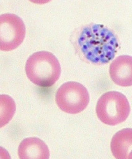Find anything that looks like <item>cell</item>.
Segmentation results:
<instances>
[{
    "label": "cell",
    "mask_w": 132,
    "mask_h": 159,
    "mask_svg": "<svg viewBox=\"0 0 132 159\" xmlns=\"http://www.w3.org/2000/svg\"><path fill=\"white\" fill-rule=\"evenodd\" d=\"M25 71L28 78L34 84L48 87L54 85L59 78L61 67L57 57L52 53L41 51L29 57Z\"/></svg>",
    "instance_id": "7a4b0ae2"
},
{
    "label": "cell",
    "mask_w": 132,
    "mask_h": 159,
    "mask_svg": "<svg viewBox=\"0 0 132 159\" xmlns=\"http://www.w3.org/2000/svg\"><path fill=\"white\" fill-rule=\"evenodd\" d=\"M129 159H132V152H131V154H130L129 157Z\"/></svg>",
    "instance_id": "30bf717a"
},
{
    "label": "cell",
    "mask_w": 132,
    "mask_h": 159,
    "mask_svg": "<svg viewBox=\"0 0 132 159\" xmlns=\"http://www.w3.org/2000/svg\"><path fill=\"white\" fill-rule=\"evenodd\" d=\"M55 101L60 110L65 113L75 114L86 108L90 102L89 93L80 83L69 82L57 90Z\"/></svg>",
    "instance_id": "277c9868"
},
{
    "label": "cell",
    "mask_w": 132,
    "mask_h": 159,
    "mask_svg": "<svg viewBox=\"0 0 132 159\" xmlns=\"http://www.w3.org/2000/svg\"><path fill=\"white\" fill-rule=\"evenodd\" d=\"M131 111L130 103L126 96L117 91L103 93L98 101L96 112L102 123L115 126L124 122Z\"/></svg>",
    "instance_id": "3957f363"
},
{
    "label": "cell",
    "mask_w": 132,
    "mask_h": 159,
    "mask_svg": "<svg viewBox=\"0 0 132 159\" xmlns=\"http://www.w3.org/2000/svg\"><path fill=\"white\" fill-rule=\"evenodd\" d=\"M109 73L111 79L116 85L123 87L132 86V57L119 56L110 65Z\"/></svg>",
    "instance_id": "8992f818"
},
{
    "label": "cell",
    "mask_w": 132,
    "mask_h": 159,
    "mask_svg": "<svg viewBox=\"0 0 132 159\" xmlns=\"http://www.w3.org/2000/svg\"><path fill=\"white\" fill-rule=\"evenodd\" d=\"M111 149L116 158L129 159L132 152V129H124L116 133L112 139Z\"/></svg>",
    "instance_id": "ba28073f"
},
{
    "label": "cell",
    "mask_w": 132,
    "mask_h": 159,
    "mask_svg": "<svg viewBox=\"0 0 132 159\" xmlns=\"http://www.w3.org/2000/svg\"><path fill=\"white\" fill-rule=\"evenodd\" d=\"M1 127H2L13 117L15 111V105L11 98L4 94L1 96Z\"/></svg>",
    "instance_id": "9c48e42d"
},
{
    "label": "cell",
    "mask_w": 132,
    "mask_h": 159,
    "mask_svg": "<svg viewBox=\"0 0 132 159\" xmlns=\"http://www.w3.org/2000/svg\"><path fill=\"white\" fill-rule=\"evenodd\" d=\"M26 27L21 18L15 14L6 13L0 16V49L13 50L19 46L24 40Z\"/></svg>",
    "instance_id": "5b68a950"
},
{
    "label": "cell",
    "mask_w": 132,
    "mask_h": 159,
    "mask_svg": "<svg viewBox=\"0 0 132 159\" xmlns=\"http://www.w3.org/2000/svg\"><path fill=\"white\" fill-rule=\"evenodd\" d=\"M73 43L80 58L98 65L106 64L112 61L119 46L115 33L100 24L84 26L77 33Z\"/></svg>",
    "instance_id": "6da1fadb"
},
{
    "label": "cell",
    "mask_w": 132,
    "mask_h": 159,
    "mask_svg": "<svg viewBox=\"0 0 132 159\" xmlns=\"http://www.w3.org/2000/svg\"><path fill=\"white\" fill-rule=\"evenodd\" d=\"M18 155L21 159H48L50 152L47 145L39 139H25L20 143L18 148Z\"/></svg>",
    "instance_id": "52a82bcc"
}]
</instances>
